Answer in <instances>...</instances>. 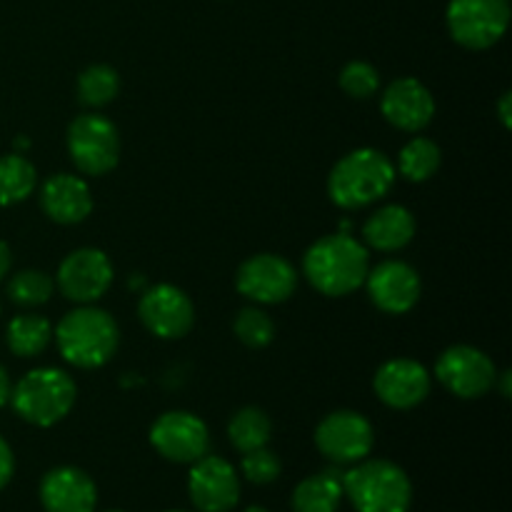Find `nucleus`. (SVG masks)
Wrapping results in <instances>:
<instances>
[{"label": "nucleus", "mask_w": 512, "mask_h": 512, "mask_svg": "<svg viewBox=\"0 0 512 512\" xmlns=\"http://www.w3.org/2000/svg\"><path fill=\"white\" fill-rule=\"evenodd\" d=\"M510 378L512 375L510 373H503V398H510Z\"/></svg>", "instance_id": "f704fd0d"}, {"label": "nucleus", "mask_w": 512, "mask_h": 512, "mask_svg": "<svg viewBox=\"0 0 512 512\" xmlns=\"http://www.w3.org/2000/svg\"><path fill=\"white\" fill-rule=\"evenodd\" d=\"M280 470H283V465H280L278 455L270 453V450L258 448L243 453V475L253 485L273 483V480L280 478Z\"/></svg>", "instance_id": "c756f323"}, {"label": "nucleus", "mask_w": 512, "mask_h": 512, "mask_svg": "<svg viewBox=\"0 0 512 512\" xmlns=\"http://www.w3.org/2000/svg\"><path fill=\"white\" fill-rule=\"evenodd\" d=\"M40 503L45 512H93L98 503V490L88 473L63 465L43 475Z\"/></svg>", "instance_id": "a211bd4d"}, {"label": "nucleus", "mask_w": 512, "mask_h": 512, "mask_svg": "<svg viewBox=\"0 0 512 512\" xmlns=\"http://www.w3.org/2000/svg\"><path fill=\"white\" fill-rule=\"evenodd\" d=\"M113 285V263L98 248L70 253L58 268V288L73 303H95Z\"/></svg>", "instance_id": "9b49d317"}, {"label": "nucleus", "mask_w": 512, "mask_h": 512, "mask_svg": "<svg viewBox=\"0 0 512 512\" xmlns=\"http://www.w3.org/2000/svg\"><path fill=\"white\" fill-rule=\"evenodd\" d=\"M380 110L390 125L405 133H418L433 120L435 100L420 80L400 78L385 88Z\"/></svg>", "instance_id": "f3484780"}, {"label": "nucleus", "mask_w": 512, "mask_h": 512, "mask_svg": "<svg viewBox=\"0 0 512 512\" xmlns=\"http://www.w3.org/2000/svg\"><path fill=\"white\" fill-rule=\"evenodd\" d=\"M118 323L113 315L100 308L73 310L65 315L55 328V343H58L60 355L75 368H100L108 363L118 350Z\"/></svg>", "instance_id": "7ed1b4c3"}, {"label": "nucleus", "mask_w": 512, "mask_h": 512, "mask_svg": "<svg viewBox=\"0 0 512 512\" xmlns=\"http://www.w3.org/2000/svg\"><path fill=\"white\" fill-rule=\"evenodd\" d=\"M138 315L145 328L163 340L183 338L195 323V308L188 295L168 283L145 290L138 305Z\"/></svg>", "instance_id": "ddd939ff"}, {"label": "nucleus", "mask_w": 512, "mask_h": 512, "mask_svg": "<svg viewBox=\"0 0 512 512\" xmlns=\"http://www.w3.org/2000/svg\"><path fill=\"white\" fill-rule=\"evenodd\" d=\"M373 425L353 410H338L323 418L315 430V445L335 465L360 463L373 450Z\"/></svg>", "instance_id": "6e6552de"}, {"label": "nucleus", "mask_w": 512, "mask_h": 512, "mask_svg": "<svg viewBox=\"0 0 512 512\" xmlns=\"http://www.w3.org/2000/svg\"><path fill=\"white\" fill-rule=\"evenodd\" d=\"M53 328L43 315H18L8 325V348L18 358H33L48 348Z\"/></svg>", "instance_id": "5701e85b"}, {"label": "nucleus", "mask_w": 512, "mask_h": 512, "mask_svg": "<svg viewBox=\"0 0 512 512\" xmlns=\"http://www.w3.org/2000/svg\"><path fill=\"white\" fill-rule=\"evenodd\" d=\"M298 285L295 268L280 255L260 253L245 260L235 275V288L253 303L278 305L293 295Z\"/></svg>", "instance_id": "9d476101"}, {"label": "nucleus", "mask_w": 512, "mask_h": 512, "mask_svg": "<svg viewBox=\"0 0 512 512\" xmlns=\"http://www.w3.org/2000/svg\"><path fill=\"white\" fill-rule=\"evenodd\" d=\"M68 153L80 173L105 175L120 158L118 128L103 115H78L68 125Z\"/></svg>", "instance_id": "0eeeda50"}, {"label": "nucleus", "mask_w": 512, "mask_h": 512, "mask_svg": "<svg viewBox=\"0 0 512 512\" xmlns=\"http://www.w3.org/2000/svg\"><path fill=\"white\" fill-rule=\"evenodd\" d=\"M445 20L463 48H493L510 25V0H450Z\"/></svg>", "instance_id": "423d86ee"}, {"label": "nucleus", "mask_w": 512, "mask_h": 512, "mask_svg": "<svg viewBox=\"0 0 512 512\" xmlns=\"http://www.w3.org/2000/svg\"><path fill=\"white\" fill-rule=\"evenodd\" d=\"M108 512H120V510H108Z\"/></svg>", "instance_id": "4c0bfd02"}, {"label": "nucleus", "mask_w": 512, "mask_h": 512, "mask_svg": "<svg viewBox=\"0 0 512 512\" xmlns=\"http://www.w3.org/2000/svg\"><path fill=\"white\" fill-rule=\"evenodd\" d=\"M10 403L25 423L50 428L73 408L75 383L58 368H35L20 378L10 393Z\"/></svg>", "instance_id": "39448f33"}, {"label": "nucleus", "mask_w": 512, "mask_h": 512, "mask_svg": "<svg viewBox=\"0 0 512 512\" xmlns=\"http://www.w3.org/2000/svg\"><path fill=\"white\" fill-rule=\"evenodd\" d=\"M188 493L200 512H230L240 500V480L228 460L203 455L190 470Z\"/></svg>", "instance_id": "4468645a"}, {"label": "nucleus", "mask_w": 512, "mask_h": 512, "mask_svg": "<svg viewBox=\"0 0 512 512\" xmlns=\"http://www.w3.org/2000/svg\"><path fill=\"white\" fill-rule=\"evenodd\" d=\"M168 512H185V510H168Z\"/></svg>", "instance_id": "e433bc0d"}, {"label": "nucleus", "mask_w": 512, "mask_h": 512, "mask_svg": "<svg viewBox=\"0 0 512 512\" xmlns=\"http://www.w3.org/2000/svg\"><path fill=\"white\" fill-rule=\"evenodd\" d=\"M53 295V280L43 270H23L8 283V298L20 308H38Z\"/></svg>", "instance_id": "bb28decb"}, {"label": "nucleus", "mask_w": 512, "mask_h": 512, "mask_svg": "<svg viewBox=\"0 0 512 512\" xmlns=\"http://www.w3.org/2000/svg\"><path fill=\"white\" fill-rule=\"evenodd\" d=\"M120 90V78L110 65H90L78 78V100L88 108H103L115 100Z\"/></svg>", "instance_id": "a878e982"}, {"label": "nucleus", "mask_w": 512, "mask_h": 512, "mask_svg": "<svg viewBox=\"0 0 512 512\" xmlns=\"http://www.w3.org/2000/svg\"><path fill=\"white\" fill-rule=\"evenodd\" d=\"M303 270L308 283L318 293L340 298V295L358 290L368 278V250L363 243L345 233L325 235L308 248Z\"/></svg>", "instance_id": "f257e3e1"}, {"label": "nucleus", "mask_w": 512, "mask_h": 512, "mask_svg": "<svg viewBox=\"0 0 512 512\" xmlns=\"http://www.w3.org/2000/svg\"><path fill=\"white\" fill-rule=\"evenodd\" d=\"M365 285L375 308L390 315L408 313L418 303L423 290L418 273L403 260H385L375 265L373 270H368Z\"/></svg>", "instance_id": "2eb2a0df"}, {"label": "nucleus", "mask_w": 512, "mask_h": 512, "mask_svg": "<svg viewBox=\"0 0 512 512\" xmlns=\"http://www.w3.org/2000/svg\"><path fill=\"white\" fill-rule=\"evenodd\" d=\"M343 495L358 512H408L413 503V485L390 460H365L343 473Z\"/></svg>", "instance_id": "20e7f679"}, {"label": "nucleus", "mask_w": 512, "mask_h": 512, "mask_svg": "<svg viewBox=\"0 0 512 512\" xmlns=\"http://www.w3.org/2000/svg\"><path fill=\"white\" fill-rule=\"evenodd\" d=\"M395 183V168L380 150L360 148L338 160L328 178V195L338 208L358 210L375 203Z\"/></svg>", "instance_id": "f03ea898"}, {"label": "nucleus", "mask_w": 512, "mask_h": 512, "mask_svg": "<svg viewBox=\"0 0 512 512\" xmlns=\"http://www.w3.org/2000/svg\"><path fill=\"white\" fill-rule=\"evenodd\" d=\"M233 330L235 335H238L240 343L248 345V348H265V345L273 343L275 338L273 320L258 308L240 310L238 318H235L233 323Z\"/></svg>", "instance_id": "cd10ccee"}, {"label": "nucleus", "mask_w": 512, "mask_h": 512, "mask_svg": "<svg viewBox=\"0 0 512 512\" xmlns=\"http://www.w3.org/2000/svg\"><path fill=\"white\" fill-rule=\"evenodd\" d=\"M10 265H13V255H10L8 243H3V240H0V280L8 275Z\"/></svg>", "instance_id": "473e14b6"}, {"label": "nucleus", "mask_w": 512, "mask_h": 512, "mask_svg": "<svg viewBox=\"0 0 512 512\" xmlns=\"http://www.w3.org/2000/svg\"><path fill=\"white\" fill-rule=\"evenodd\" d=\"M40 208L53 223L75 225L83 223L93 210V195L85 180L78 175L58 173L45 180L40 190Z\"/></svg>", "instance_id": "6ab92c4d"}, {"label": "nucleus", "mask_w": 512, "mask_h": 512, "mask_svg": "<svg viewBox=\"0 0 512 512\" xmlns=\"http://www.w3.org/2000/svg\"><path fill=\"white\" fill-rule=\"evenodd\" d=\"M380 85L378 70L370 63H363V60H353V63L345 65L340 70V88L350 95V98L365 100L370 95H375Z\"/></svg>", "instance_id": "c85d7f7f"}, {"label": "nucleus", "mask_w": 512, "mask_h": 512, "mask_svg": "<svg viewBox=\"0 0 512 512\" xmlns=\"http://www.w3.org/2000/svg\"><path fill=\"white\" fill-rule=\"evenodd\" d=\"M365 243L383 253L405 248L415 235V218L403 205H385L363 228Z\"/></svg>", "instance_id": "aec40b11"}, {"label": "nucleus", "mask_w": 512, "mask_h": 512, "mask_svg": "<svg viewBox=\"0 0 512 512\" xmlns=\"http://www.w3.org/2000/svg\"><path fill=\"white\" fill-rule=\"evenodd\" d=\"M440 160H443V155H440V148L433 140L413 138L400 150L398 170L410 183H423V180L433 178L438 173Z\"/></svg>", "instance_id": "393cba45"}, {"label": "nucleus", "mask_w": 512, "mask_h": 512, "mask_svg": "<svg viewBox=\"0 0 512 512\" xmlns=\"http://www.w3.org/2000/svg\"><path fill=\"white\" fill-rule=\"evenodd\" d=\"M245 512H268V510H265V508H260V505H250V508L245 510Z\"/></svg>", "instance_id": "c9c22d12"}, {"label": "nucleus", "mask_w": 512, "mask_h": 512, "mask_svg": "<svg viewBox=\"0 0 512 512\" xmlns=\"http://www.w3.org/2000/svg\"><path fill=\"white\" fill-rule=\"evenodd\" d=\"M10 393H13V385H10L8 370L0 365V408H3L5 403H10Z\"/></svg>", "instance_id": "2f4dec72"}, {"label": "nucleus", "mask_w": 512, "mask_h": 512, "mask_svg": "<svg viewBox=\"0 0 512 512\" xmlns=\"http://www.w3.org/2000/svg\"><path fill=\"white\" fill-rule=\"evenodd\" d=\"M13 470H15L13 453H10L8 443L0 438V490L10 483V478H13Z\"/></svg>", "instance_id": "7c9ffc66"}, {"label": "nucleus", "mask_w": 512, "mask_h": 512, "mask_svg": "<svg viewBox=\"0 0 512 512\" xmlns=\"http://www.w3.org/2000/svg\"><path fill=\"white\" fill-rule=\"evenodd\" d=\"M510 100H512V95H510V93H505L503 98H500V105H498V110H500V120H503L505 128H510Z\"/></svg>", "instance_id": "72a5a7b5"}, {"label": "nucleus", "mask_w": 512, "mask_h": 512, "mask_svg": "<svg viewBox=\"0 0 512 512\" xmlns=\"http://www.w3.org/2000/svg\"><path fill=\"white\" fill-rule=\"evenodd\" d=\"M373 388L388 408L410 410L428 398L430 373L418 360L395 358L375 373Z\"/></svg>", "instance_id": "dca6fc26"}, {"label": "nucleus", "mask_w": 512, "mask_h": 512, "mask_svg": "<svg viewBox=\"0 0 512 512\" xmlns=\"http://www.w3.org/2000/svg\"><path fill=\"white\" fill-rule=\"evenodd\" d=\"M273 435V423L260 408H243L233 415L228 425V438L240 453L265 448Z\"/></svg>", "instance_id": "b1692460"}, {"label": "nucleus", "mask_w": 512, "mask_h": 512, "mask_svg": "<svg viewBox=\"0 0 512 512\" xmlns=\"http://www.w3.org/2000/svg\"><path fill=\"white\" fill-rule=\"evenodd\" d=\"M435 375L453 395L475 400L495 385V363L478 348L453 345L435 363Z\"/></svg>", "instance_id": "1a4fd4ad"}, {"label": "nucleus", "mask_w": 512, "mask_h": 512, "mask_svg": "<svg viewBox=\"0 0 512 512\" xmlns=\"http://www.w3.org/2000/svg\"><path fill=\"white\" fill-rule=\"evenodd\" d=\"M150 443L173 463H195L208 453V428L203 420L193 413L173 410L163 413L150 428Z\"/></svg>", "instance_id": "f8f14e48"}, {"label": "nucleus", "mask_w": 512, "mask_h": 512, "mask_svg": "<svg viewBox=\"0 0 512 512\" xmlns=\"http://www.w3.org/2000/svg\"><path fill=\"white\" fill-rule=\"evenodd\" d=\"M35 180H38V173L28 158L18 153L3 155L0 158V208L23 203L33 193Z\"/></svg>", "instance_id": "4be33fe9"}, {"label": "nucleus", "mask_w": 512, "mask_h": 512, "mask_svg": "<svg viewBox=\"0 0 512 512\" xmlns=\"http://www.w3.org/2000/svg\"><path fill=\"white\" fill-rule=\"evenodd\" d=\"M343 500V473L340 470H323L310 475L295 488V512H338Z\"/></svg>", "instance_id": "412c9836"}]
</instances>
